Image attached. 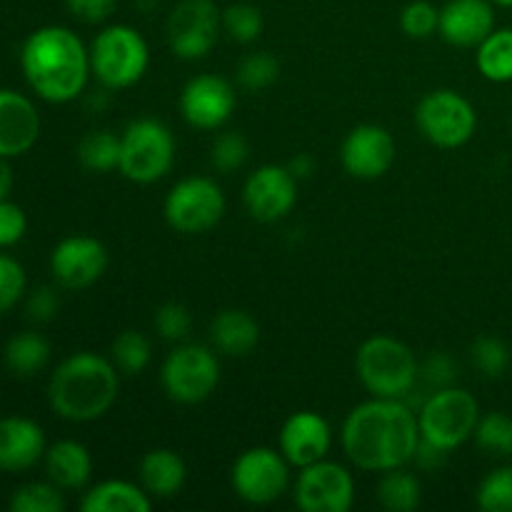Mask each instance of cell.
<instances>
[{
  "label": "cell",
  "instance_id": "d6a6232c",
  "mask_svg": "<svg viewBox=\"0 0 512 512\" xmlns=\"http://www.w3.org/2000/svg\"><path fill=\"white\" fill-rule=\"evenodd\" d=\"M263 10L253 3H233L223 10V33L233 43L250 45L263 35Z\"/></svg>",
  "mask_w": 512,
  "mask_h": 512
},
{
  "label": "cell",
  "instance_id": "6da1fadb",
  "mask_svg": "<svg viewBox=\"0 0 512 512\" xmlns=\"http://www.w3.org/2000/svg\"><path fill=\"white\" fill-rule=\"evenodd\" d=\"M340 445L345 458L363 473L405 468L420 445L418 410L408 400H365L345 415Z\"/></svg>",
  "mask_w": 512,
  "mask_h": 512
},
{
  "label": "cell",
  "instance_id": "d4e9b609",
  "mask_svg": "<svg viewBox=\"0 0 512 512\" xmlns=\"http://www.w3.org/2000/svg\"><path fill=\"white\" fill-rule=\"evenodd\" d=\"M155 500L150 498L140 483L130 480H100L90 485L80 500L83 512H150Z\"/></svg>",
  "mask_w": 512,
  "mask_h": 512
},
{
  "label": "cell",
  "instance_id": "ee69618b",
  "mask_svg": "<svg viewBox=\"0 0 512 512\" xmlns=\"http://www.w3.org/2000/svg\"><path fill=\"white\" fill-rule=\"evenodd\" d=\"M60 300L55 295L53 288H35L33 293L28 295V303H25V310H28V318L33 323H50V320L58 315Z\"/></svg>",
  "mask_w": 512,
  "mask_h": 512
},
{
  "label": "cell",
  "instance_id": "3957f363",
  "mask_svg": "<svg viewBox=\"0 0 512 512\" xmlns=\"http://www.w3.org/2000/svg\"><path fill=\"white\" fill-rule=\"evenodd\" d=\"M120 395V370L113 360L93 350L68 355L53 370L48 383V403L58 418L68 423H93L110 413Z\"/></svg>",
  "mask_w": 512,
  "mask_h": 512
},
{
  "label": "cell",
  "instance_id": "9c48e42d",
  "mask_svg": "<svg viewBox=\"0 0 512 512\" xmlns=\"http://www.w3.org/2000/svg\"><path fill=\"white\" fill-rule=\"evenodd\" d=\"M415 125L430 145L443 150L463 148L478 130L475 105L453 88H435L420 98Z\"/></svg>",
  "mask_w": 512,
  "mask_h": 512
},
{
  "label": "cell",
  "instance_id": "7a4b0ae2",
  "mask_svg": "<svg viewBox=\"0 0 512 512\" xmlns=\"http://www.w3.org/2000/svg\"><path fill=\"white\" fill-rule=\"evenodd\" d=\"M25 83L45 103H73L90 80V50L65 25H43L20 48Z\"/></svg>",
  "mask_w": 512,
  "mask_h": 512
},
{
  "label": "cell",
  "instance_id": "5bb4252c",
  "mask_svg": "<svg viewBox=\"0 0 512 512\" xmlns=\"http://www.w3.org/2000/svg\"><path fill=\"white\" fill-rule=\"evenodd\" d=\"M298 183L288 165H260L243 183L245 210L258 223L285 220L298 203Z\"/></svg>",
  "mask_w": 512,
  "mask_h": 512
},
{
  "label": "cell",
  "instance_id": "e575fe53",
  "mask_svg": "<svg viewBox=\"0 0 512 512\" xmlns=\"http://www.w3.org/2000/svg\"><path fill=\"white\" fill-rule=\"evenodd\" d=\"M475 503L483 512H512V465H500L480 480Z\"/></svg>",
  "mask_w": 512,
  "mask_h": 512
},
{
  "label": "cell",
  "instance_id": "d590c367",
  "mask_svg": "<svg viewBox=\"0 0 512 512\" xmlns=\"http://www.w3.org/2000/svg\"><path fill=\"white\" fill-rule=\"evenodd\" d=\"M510 360V348L495 335H480L470 345V363L488 380L503 378L505 370L510 368Z\"/></svg>",
  "mask_w": 512,
  "mask_h": 512
},
{
  "label": "cell",
  "instance_id": "4dcf8cb0",
  "mask_svg": "<svg viewBox=\"0 0 512 512\" xmlns=\"http://www.w3.org/2000/svg\"><path fill=\"white\" fill-rule=\"evenodd\" d=\"M475 445L490 458H510L512 455V415L503 410L483 413L473 433Z\"/></svg>",
  "mask_w": 512,
  "mask_h": 512
},
{
  "label": "cell",
  "instance_id": "ffe728a7",
  "mask_svg": "<svg viewBox=\"0 0 512 512\" xmlns=\"http://www.w3.org/2000/svg\"><path fill=\"white\" fill-rule=\"evenodd\" d=\"M40 138V113L28 95L0 88V155L18 158Z\"/></svg>",
  "mask_w": 512,
  "mask_h": 512
},
{
  "label": "cell",
  "instance_id": "cb8c5ba5",
  "mask_svg": "<svg viewBox=\"0 0 512 512\" xmlns=\"http://www.w3.org/2000/svg\"><path fill=\"white\" fill-rule=\"evenodd\" d=\"M45 475L60 490H83L93 478V455L78 440H58L45 450Z\"/></svg>",
  "mask_w": 512,
  "mask_h": 512
},
{
  "label": "cell",
  "instance_id": "9a60e30c",
  "mask_svg": "<svg viewBox=\"0 0 512 512\" xmlns=\"http://www.w3.org/2000/svg\"><path fill=\"white\" fill-rule=\"evenodd\" d=\"M180 115L195 130H218L233 118L238 93L223 75L200 73L180 90Z\"/></svg>",
  "mask_w": 512,
  "mask_h": 512
},
{
  "label": "cell",
  "instance_id": "f546056e",
  "mask_svg": "<svg viewBox=\"0 0 512 512\" xmlns=\"http://www.w3.org/2000/svg\"><path fill=\"white\" fill-rule=\"evenodd\" d=\"M110 360H113L115 368L120 370V375L125 378H135V375L145 373V368L153 360V343L145 333L138 330H123V333L115 335V340L110 343Z\"/></svg>",
  "mask_w": 512,
  "mask_h": 512
},
{
  "label": "cell",
  "instance_id": "7dc6e473",
  "mask_svg": "<svg viewBox=\"0 0 512 512\" xmlns=\"http://www.w3.org/2000/svg\"><path fill=\"white\" fill-rule=\"evenodd\" d=\"M13 190V168H10V158L0 155V200H5Z\"/></svg>",
  "mask_w": 512,
  "mask_h": 512
},
{
  "label": "cell",
  "instance_id": "83f0119b",
  "mask_svg": "<svg viewBox=\"0 0 512 512\" xmlns=\"http://www.w3.org/2000/svg\"><path fill=\"white\" fill-rule=\"evenodd\" d=\"M475 65L490 83H512V28H495L475 48Z\"/></svg>",
  "mask_w": 512,
  "mask_h": 512
},
{
  "label": "cell",
  "instance_id": "e0dca14e",
  "mask_svg": "<svg viewBox=\"0 0 512 512\" xmlns=\"http://www.w3.org/2000/svg\"><path fill=\"white\" fill-rule=\"evenodd\" d=\"M395 158H398V145L393 133L375 123L355 125L340 145V163L345 173L358 180L383 178L393 168Z\"/></svg>",
  "mask_w": 512,
  "mask_h": 512
},
{
  "label": "cell",
  "instance_id": "ac0fdd59",
  "mask_svg": "<svg viewBox=\"0 0 512 512\" xmlns=\"http://www.w3.org/2000/svg\"><path fill=\"white\" fill-rule=\"evenodd\" d=\"M333 448V428L315 410H295L278 433V450L293 468H305L325 460Z\"/></svg>",
  "mask_w": 512,
  "mask_h": 512
},
{
  "label": "cell",
  "instance_id": "7c38bea8",
  "mask_svg": "<svg viewBox=\"0 0 512 512\" xmlns=\"http://www.w3.org/2000/svg\"><path fill=\"white\" fill-rule=\"evenodd\" d=\"M168 48L180 60H203L223 35V10L213 0H180L168 15Z\"/></svg>",
  "mask_w": 512,
  "mask_h": 512
},
{
  "label": "cell",
  "instance_id": "8d00e7d4",
  "mask_svg": "<svg viewBox=\"0 0 512 512\" xmlns=\"http://www.w3.org/2000/svg\"><path fill=\"white\" fill-rule=\"evenodd\" d=\"M248 155V138H245L243 133H238V130H225V133H220L218 138L213 140V145H210V165H213V170L225 175L243 168Z\"/></svg>",
  "mask_w": 512,
  "mask_h": 512
},
{
  "label": "cell",
  "instance_id": "277c9868",
  "mask_svg": "<svg viewBox=\"0 0 512 512\" xmlns=\"http://www.w3.org/2000/svg\"><path fill=\"white\" fill-rule=\"evenodd\" d=\"M355 375L370 398L410 400L420 383V360L393 335H373L355 353Z\"/></svg>",
  "mask_w": 512,
  "mask_h": 512
},
{
  "label": "cell",
  "instance_id": "f35d334b",
  "mask_svg": "<svg viewBox=\"0 0 512 512\" xmlns=\"http://www.w3.org/2000/svg\"><path fill=\"white\" fill-rule=\"evenodd\" d=\"M440 25V8H435L430 0H410L400 10V28L408 38L425 40L438 33Z\"/></svg>",
  "mask_w": 512,
  "mask_h": 512
},
{
  "label": "cell",
  "instance_id": "1f68e13d",
  "mask_svg": "<svg viewBox=\"0 0 512 512\" xmlns=\"http://www.w3.org/2000/svg\"><path fill=\"white\" fill-rule=\"evenodd\" d=\"M65 490L50 480H33V483L20 485L10 498L13 512H63L65 510Z\"/></svg>",
  "mask_w": 512,
  "mask_h": 512
},
{
  "label": "cell",
  "instance_id": "5b68a950",
  "mask_svg": "<svg viewBox=\"0 0 512 512\" xmlns=\"http://www.w3.org/2000/svg\"><path fill=\"white\" fill-rule=\"evenodd\" d=\"M90 73L103 90H128L145 78L150 48L133 25H105L90 43Z\"/></svg>",
  "mask_w": 512,
  "mask_h": 512
},
{
  "label": "cell",
  "instance_id": "bcb514c9",
  "mask_svg": "<svg viewBox=\"0 0 512 512\" xmlns=\"http://www.w3.org/2000/svg\"><path fill=\"white\" fill-rule=\"evenodd\" d=\"M288 170H290V173H293L298 180L310 178V175H313V170H315V158H313V155H310V153H298V155H295V158L288 163Z\"/></svg>",
  "mask_w": 512,
  "mask_h": 512
},
{
  "label": "cell",
  "instance_id": "8fae6325",
  "mask_svg": "<svg viewBox=\"0 0 512 512\" xmlns=\"http://www.w3.org/2000/svg\"><path fill=\"white\" fill-rule=\"evenodd\" d=\"M290 468L293 465L285 460L278 448L255 445L235 458L233 468H230V488L238 495V500L255 505V508L273 505L293 485Z\"/></svg>",
  "mask_w": 512,
  "mask_h": 512
},
{
  "label": "cell",
  "instance_id": "4316f807",
  "mask_svg": "<svg viewBox=\"0 0 512 512\" xmlns=\"http://www.w3.org/2000/svg\"><path fill=\"white\" fill-rule=\"evenodd\" d=\"M375 500L388 512H413L423 503V483L418 475L405 468L388 470V473H380Z\"/></svg>",
  "mask_w": 512,
  "mask_h": 512
},
{
  "label": "cell",
  "instance_id": "52a82bcc",
  "mask_svg": "<svg viewBox=\"0 0 512 512\" xmlns=\"http://www.w3.org/2000/svg\"><path fill=\"white\" fill-rule=\"evenodd\" d=\"M480 415V403L470 390L458 385L430 390L418 408L420 438L453 453L473 440Z\"/></svg>",
  "mask_w": 512,
  "mask_h": 512
},
{
  "label": "cell",
  "instance_id": "b9f144b4",
  "mask_svg": "<svg viewBox=\"0 0 512 512\" xmlns=\"http://www.w3.org/2000/svg\"><path fill=\"white\" fill-rule=\"evenodd\" d=\"M28 230V215L20 205L10 203L8 198L0 200V250L13 248L20 243Z\"/></svg>",
  "mask_w": 512,
  "mask_h": 512
},
{
  "label": "cell",
  "instance_id": "4fadbf2b",
  "mask_svg": "<svg viewBox=\"0 0 512 512\" xmlns=\"http://www.w3.org/2000/svg\"><path fill=\"white\" fill-rule=\"evenodd\" d=\"M293 500L303 512H348L355 503V478L345 465L325 458L298 470Z\"/></svg>",
  "mask_w": 512,
  "mask_h": 512
},
{
  "label": "cell",
  "instance_id": "7bdbcfd3",
  "mask_svg": "<svg viewBox=\"0 0 512 512\" xmlns=\"http://www.w3.org/2000/svg\"><path fill=\"white\" fill-rule=\"evenodd\" d=\"M65 5H68L70 15H73L75 20L88 25H98L105 23V20L115 13L118 0H65Z\"/></svg>",
  "mask_w": 512,
  "mask_h": 512
},
{
  "label": "cell",
  "instance_id": "30bf717a",
  "mask_svg": "<svg viewBox=\"0 0 512 512\" xmlns=\"http://www.w3.org/2000/svg\"><path fill=\"white\" fill-rule=\"evenodd\" d=\"M228 200L208 175H188L168 190L163 203L165 223L183 235H200L223 220Z\"/></svg>",
  "mask_w": 512,
  "mask_h": 512
},
{
  "label": "cell",
  "instance_id": "2e32d148",
  "mask_svg": "<svg viewBox=\"0 0 512 512\" xmlns=\"http://www.w3.org/2000/svg\"><path fill=\"white\" fill-rule=\"evenodd\" d=\"M108 270V248L93 235H68L50 253V273L65 290H85Z\"/></svg>",
  "mask_w": 512,
  "mask_h": 512
},
{
  "label": "cell",
  "instance_id": "603a6c76",
  "mask_svg": "<svg viewBox=\"0 0 512 512\" xmlns=\"http://www.w3.org/2000/svg\"><path fill=\"white\" fill-rule=\"evenodd\" d=\"M188 465L183 455L170 448H153L140 458L138 483L153 500H170L185 488Z\"/></svg>",
  "mask_w": 512,
  "mask_h": 512
},
{
  "label": "cell",
  "instance_id": "c3c4849f",
  "mask_svg": "<svg viewBox=\"0 0 512 512\" xmlns=\"http://www.w3.org/2000/svg\"><path fill=\"white\" fill-rule=\"evenodd\" d=\"M495 8H512V0H490Z\"/></svg>",
  "mask_w": 512,
  "mask_h": 512
},
{
  "label": "cell",
  "instance_id": "f6af8a7d",
  "mask_svg": "<svg viewBox=\"0 0 512 512\" xmlns=\"http://www.w3.org/2000/svg\"><path fill=\"white\" fill-rule=\"evenodd\" d=\"M448 455L450 453H445L443 448H438V445H433V443H428V440L420 438V445H418V450H415L413 463L423 470H438L440 465L445 463V458H448Z\"/></svg>",
  "mask_w": 512,
  "mask_h": 512
},
{
  "label": "cell",
  "instance_id": "d6986e66",
  "mask_svg": "<svg viewBox=\"0 0 512 512\" xmlns=\"http://www.w3.org/2000/svg\"><path fill=\"white\" fill-rule=\"evenodd\" d=\"M495 30V5L490 0H448L440 8L438 33L455 48H478Z\"/></svg>",
  "mask_w": 512,
  "mask_h": 512
},
{
  "label": "cell",
  "instance_id": "44dd1931",
  "mask_svg": "<svg viewBox=\"0 0 512 512\" xmlns=\"http://www.w3.org/2000/svg\"><path fill=\"white\" fill-rule=\"evenodd\" d=\"M45 433L35 420L23 415L0 418V470L25 473L45 458Z\"/></svg>",
  "mask_w": 512,
  "mask_h": 512
},
{
  "label": "cell",
  "instance_id": "ba28073f",
  "mask_svg": "<svg viewBox=\"0 0 512 512\" xmlns=\"http://www.w3.org/2000/svg\"><path fill=\"white\" fill-rule=\"evenodd\" d=\"M160 385L173 403H205L220 385V360L213 345L175 343L160 365Z\"/></svg>",
  "mask_w": 512,
  "mask_h": 512
},
{
  "label": "cell",
  "instance_id": "60d3db41",
  "mask_svg": "<svg viewBox=\"0 0 512 512\" xmlns=\"http://www.w3.org/2000/svg\"><path fill=\"white\" fill-rule=\"evenodd\" d=\"M420 380L428 385L430 390L448 388V385H455L458 380V363H455L453 355L448 353H433L420 363Z\"/></svg>",
  "mask_w": 512,
  "mask_h": 512
},
{
  "label": "cell",
  "instance_id": "74e56055",
  "mask_svg": "<svg viewBox=\"0 0 512 512\" xmlns=\"http://www.w3.org/2000/svg\"><path fill=\"white\" fill-rule=\"evenodd\" d=\"M153 330L158 333V338L168 340V343H185L193 330V315L185 308L183 303H163L153 315Z\"/></svg>",
  "mask_w": 512,
  "mask_h": 512
},
{
  "label": "cell",
  "instance_id": "ab89813d",
  "mask_svg": "<svg viewBox=\"0 0 512 512\" xmlns=\"http://www.w3.org/2000/svg\"><path fill=\"white\" fill-rule=\"evenodd\" d=\"M25 290H28V278L23 265L0 253V315L13 310L25 298Z\"/></svg>",
  "mask_w": 512,
  "mask_h": 512
},
{
  "label": "cell",
  "instance_id": "836d02e7",
  "mask_svg": "<svg viewBox=\"0 0 512 512\" xmlns=\"http://www.w3.org/2000/svg\"><path fill=\"white\" fill-rule=\"evenodd\" d=\"M235 78H238L240 88L250 90V93H260V90L278 83L280 60L273 53H265V50L248 53L235 68Z\"/></svg>",
  "mask_w": 512,
  "mask_h": 512
},
{
  "label": "cell",
  "instance_id": "7402d4cb",
  "mask_svg": "<svg viewBox=\"0 0 512 512\" xmlns=\"http://www.w3.org/2000/svg\"><path fill=\"white\" fill-rule=\"evenodd\" d=\"M210 345L228 358H248L260 343V323L248 310L225 308L210 320Z\"/></svg>",
  "mask_w": 512,
  "mask_h": 512
},
{
  "label": "cell",
  "instance_id": "484cf974",
  "mask_svg": "<svg viewBox=\"0 0 512 512\" xmlns=\"http://www.w3.org/2000/svg\"><path fill=\"white\" fill-rule=\"evenodd\" d=\"M50 353L53 348L45 335L35 333V330H23L5 343L3 363L15 378H33L48 365Z\"/></svg>",
  "mask_w": 512,
  "mask_h": 512
},
{
  "label": "cell",
  "instance_id": "8992f818",
  "mask_svg": "<svg viewBox=\"0 0 512 512\" xmlns=\"http://www.w3.org/2000/svg\"><path fill=\"white\" fill-rule=\"evenodd\" d=\"M175 165V135L163 120L135 118L120 133L118 173L135 185L163 180Z\"/></svg>",
  "mask_w": 512,
  "mask_h": 512
},
{
  "label": "cell",
  "instance_id": "f1b7e54d",
  "mask_svg": "<svg viewBox=\"0 0 512 512\" xmlns=\"http://www.w3.org/2000/svg\"><path fill=\"white\" fill-rule=\"evenodd\" d=\"M75 155H78V163L88 173H113V170L120 168V135L108 128L88 130L78 140Z\"/></svg>",
  "mask_w": 512,
  "mask_h": 512
}]
</instances>
